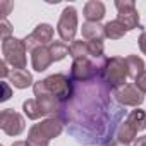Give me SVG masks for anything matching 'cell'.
Masks as SVG:
<instances>
[{
    "label": "cell",
    "mask_w": 146,
    "mask_h": 146,
    "mask_svg": "<svg viewBox=\"0 0 146 146\" xmlns=\"http://www.w3.org/2000/svg\"><path fill=\"white\" fill-rule=\"evenodd\" d=\"M100 78L113 91L117 88L124 86L125 81H127V78H129V69H127L125 58H122V57L105 58L103 64H102V74H100Z\"/></svg>",
    "instance_id": "1"
},
{
    "label": "cell",
    "mask_w": 146,
    "mask_h": 146,
    "mask_svg": "<svg viewBox=\"0 0 146 146\" xmlns=\"http://www.w3.org/2000/svg\"><path fill=\"white\" fill-rule=\"evenodd\" d=\"M2 53H4V60L12 67V69H26L28 58V48L24 45V40L19 38H7L2 41Z\"/></svg>",
    "instance_id": "2"
},
{
    "label": "cell",
    "mask_w": 146,
    "mask_h": 146,
    "mask_svg": "<svg viewBox=\"0 0 146 146\" xmlns=\"http://www.w3.org/2000/svg\"><path fill=\"white\" fill-rule=\"evenodd\" d=\"M46 90L60 102V103H65L69 102L72 96H74V84H72V79L70 76H65V74H52L48 78L43 79Z\"/></svg>",
    "instance_id": "3"
},
{
    "label": "cell",
    "mask_w": 146,
    "mask_h": 146,
    "mask_svg": "<svg viewBox=\"0 0 146 146\" xmlns=\"http://www.w3.org/2000/svg\"><path fill=\"white\" fill-rule=\"evenodd\" d=\"M102 74V65H96L91 58H78L72 60L70 65V79L78 83H88L95 78H100Z\"/></svg>",
    "instance_id": "4"
},
{
    "label": "cell",
    "mask_w": 146,
    "mask_h": 146,
    "mask_svg": "<svg viewBox=\"0 0 146 146\" xmlns=\"http://www.w3.org/2000/svg\"><path fill=\"white\" fill-rule=\"evenodd\" d=\"M33 91H35L36 102H38V105H40V108L45 115H48V117H58L60 115L62 103L46 90L43 81H36L33 84Z\"/></svg>",
    "instance_id": "5"
},
{
    "label": "cell",
    "mask_w": 146,
    "mask_h": 146,
    "mask_svg": "<svg viewBox=\"0 0 146 146\" xmlns=\"http://www.w3.org/2000/svg\"><path fill=\"white\" fill-rule=\"evenodd\" d=\"M57 33L62 41H74L78 33V11L74 5H67L57 23Z\"/></svg>",
    "instance_id": "6"
},
{
    "label": "cell",
    "mask_w": 146,
    "mask_h": 146,
    "mask_svg": "<svg viewBox=\"0 0 146 146\" xmlns=\"http://www.w3.org/2000/svg\"><path fill=\"white\" fill-rule=\"evenodd\" d=\"M115 7H117V21L125 28V31H132L136 28L143 29L139 24V14L136 9L134 0H115Z\"/></svg>",
    "instance_id": "7"
},
{
    "label": "cell",
    "mask_w": 146,
    "mask_h": 146,
    "mask_svg": "<svg viewBox=\"0 0 146 146\" xmlns=\"http://www.w3.org/2000/svg\"><path fill=\"white\" fill-rule=\"evenodd\" d=\"M0 127L7 136H19L24 127V117L19 112H14V108H5L0 112Z\"/></svg>",
    "instance_id": "8"
},
{
    "label": "cell",
    "mask_w": 146,
    "mask_h": 146,
    "mask_svg": "<svg viewBox=\"0 0 146 146\" xmlns=\"http://www.w3.org/2000/svg\"><path fill=\"white\" fill-rule=\"evenodd\" d=\"M53 40V28L46 23L38 24L31 35H28L24 38V45L28 48V52H33L38 46H48Z\"/></svg>",
    "instance_id": "9"
},
{
    "label": "cell",
    "mask_w": 146,
    "mask_h": 146,
    "mask_svg": "<svg viewBox=\"0 0 146 146\" xmlns=\"http://www.w3.org/2000/svg\"><path fill=\"white\" fill-rule=\"evenodd\" d=\"M113 96L115 100L124 105V107H139L143 102H144V93L134 84V83H125L124 86L117 88L113 91Z\"/></svg>",
    "instance_id": "10"
},
{
    "label": "cell",
    "mask_w": 146,
    "mask_h": 146,
    "mask_svg": "<svg viewBox=\"0 0 146 146\" xmlns=\"http://www.w3.org/2000/svg\"><path fill=\"white\" fill-rule=\"evenodd\" d=\"M52 64H53V58H52L48 46H38L31 52V65L36 72L46 70Z\"/></svg>",
    "instance_id": "11"
},
{
    "label": "cell",
    "mask_w": 146,
    "mask_h": 146,
    "mask_svg": "<svg viewBox=\"0 0 146 146\" xmlns=\"http://www.w3.org/2000/svg\"><path fill=\"white\" fill-rule=\"evenodd\" d=\"M36 127L40 129V132L46 137V139H53V137H58L64 131V122L60 117H48L41 122L36 124Z\"/></svg>",
    "instance_id": "12"
},
{
    "label": "cell",
    "mask_w": 146,
    "mask_h": 146,
    "mask_svg": "<svg viewBox=\"0 0 146 146\" xmlns=\"http://www.w3.org/2000/svg\"><path fill=\"white\" fill-rule=\"evenodd\" d=\"M105 12H107L105 4L100 2V0H90V2H86L84 11H83L88 23H100L105 17Z\"/></svg>",
    "instance_id": "13"
},
{
    "label": "cell",
    "mask_w": 146,
    "mask_h": 146,
    "mask_svg": "<svg viewBox=\"0 0 146 146\" xmlns=\"http://www.w3.org/2000/svg\"><path fill=\"white\" fill-rule=\"evenodd\" d=\"M9 81L17 90H26L33 84V74L26 69H12L9 74Z\"/></svg>",
    "instance_id": "14"
},
{
    "label": "cell",
    "mask_w": 146,
    "mask_h": 146,
    "mask_svg": "<svg viewBox=\"0 0 146 146\" xmlns=\"http://www.w3.org/2000/svg\"><path fill=\"white\" fill-rule=\"evenodd\" d=\"M83 38L86 41H103L105 40V28L100 23H84L81 28Z\"/></svg>",
    "instance_id": "15"
},
{
    "label": "cell",
    "mask_w": 146,
    "mask_h": 146,
    "mask_svg": "<svg viewBox=\"0 0 146 146\" xmlns=\"http://www.w3.org/2000/svg\"><path fill=\"white\" fill-rule=\"evenodd\" d=\"M136 136H137V131L127 122V120H124L120 125H119V129H117V141L120 143V144H131V143H134L136 141Z\"/></svg>",
    "instance_id": "16"
},
{
    "label": "cell",
    "mask_w": 146,
    "mask_h": 146,
    "mask_svg": "<svg viewBox=\"0 0 146 146\" xmlns=\"http://www.w3.org/2000/svg\"><path fill=\"white\" fill-rule=\"evenodd\" d=\"M103 28H105V38H108V40H120V38H124L125 36V28L117 21V19H113V21H108L107 24H103Z\"/></svg>",
    "instance_id": "17"
},
{
    "label": "cell",
    "mask_w": 146,
    "mask_h": 146,
    "mask_svg": "<svg viewBox=\"0 0 146 146\" xmlns=\"http://www.w3.org/2000/svg\"><path fill=\"white\" fill-rule=\"evenodd\" d=\"M69 55L72 57V60L78 58H90V50H88V41L83 40H74L69 46Z\"/></svg>",
    "instance_id": "18"
},
{
    "label": "cell",
    "mask_w": 146,
    "mask_h": 146,
    "mask_svg": "<svg viewBox=\"0 0 146 146\" xmlns=\"http://www.w3.org/2000/svg\"><path fill=\"white\" fill-rule=\"evenodd\" d=\"M125 64H127V69H129V78L136 79L141 72H144V60L137 55H129L125 57Z\"/></svg>",
    "instance_id": "19"
},
{
    "label": "cell",
    "mask_w": 146,
    "mask_h": 146,
    "mask_svg": "<svg viewBox=\"0 0 146 146\" xmlns=\"http://www.w3.org/2000/svg\"><path fill=\"white\" fill-rule=\"evenodd\" d=\"M137 132H141V131H144L146 129V112L144 110H141V108H136V110H132L129 115H127V119H125Z\"/></svg>",
    "instance_id": "20"
},
{
    "label": "cell",
    "mask_w": 146,
    "mask_h": 146,
    "mask_svg": "<svg viewBox=\"0 0 146 146\" xmlns=\"http://www.w3.org/2000/svg\"><path fill=\"white\" fill-rule=\"evenodd\" d=\"M23 112H24V115H26L28 119H31V120H38V119H41V117L45 115V113L41 112V108H40L36 98L26 100V102L23 103Z\"/></svg>",
    "instance_id": "21"
},
{
    "label": "cell",
    "mask_w": 146,
    "mask_h": 146,
    "mask_svg": "<svg viewBox=\"0 0 146 146\" xmlns=\"http://www.w3.org/2000/svg\"><path fill=\"white\" fill-rule=\"evenodd\" d=\"M26 143H28L29 146H50V139H46V137L40 132V129L36 127V124L31 125V129H29V132H28Z\"/></svg>",
    "instance_id": "22"
},
{
    "label": "cell",
    "mask_w": 146,
    "mask_h": 146,
    "mask_svg": "<svg viewBox=\"0 0 146 146\" xmlns=\"http://www.w3.org/2000/svg\"><path fill=\"white\" fill-rule=\"evenodd\" d=\"M48 50H50V53H52L53 62L64 60V58L69 55V46H67L64 41H52V43L48 45Z\"/></svg>",
    "instance_id": "23"
},
{
    "label": "cell",
    "mask_w": 146,
    "mask_h": 146,
    "mask_svg": "<svg viewBox=\"0 0 146 146\" xmlns=\"http://www.w3.org/2000/svg\"><path fill=\"white\" fill-rule=\"evenodd\" d=\"M88 50H90V57H93L95 60L96 58H105L103 57V52H105V46H103V41H88Z\"/></svg>",
    "instance_id": "24"
},
{
    "label": "cell",
    "mask_w": 146,
    "mask_h": 146,
    "mask_svg": "<svg viewBox=\"0 0 146 146\" xmlns=\"http://www.w3.org/2000/svg\"><path fill=\"white\" fill-rule=\"evenodd\" d=\"M0 31H2V41L12 36V35H11V33H12V28H11V23H9L7 19H2V24H0Z\"/></svg>",
    "instance_id": "25"
},
{
    "label": "cell",
    "mask_w": 146,
    "mask_h": 146,
    "mask_svg": "<svg viewBox=\"0 0 146 146\" xmlns=\"http://www.w3.org/2000/svg\"><path fill=\"white\" fill-rule=\"evenodd\" d=\"M134 84H136L143 93H146V70H144V72H141V74L134 79Z\"/></svg>",
    "instance_id": "26"
},
{
    "label": "cell",
    "mask_w": 146,
    "mask_h": 146,
    "mask_svg": "<svg viewBox=\"0 0 146 146\" xmlns=\"http://www.w3.org/2000/svg\"><path fill=\"white\" fill-rule=\"evenodd\" d=\"M0 7H2V19H7V14L14 7V4L12 2H0Z\"/></svg>",
    "instance_id": "27"
},
{
    "label": "cell",
    "mask_w": 146,
    "mask_h": 146,
    "mask_svg": "<svg viewBox=\"0 0 146 146\" xmlns=\"http://www.w3.org/2000/svg\"><path fill=\"white\" fill-rule=\"evenodd\" d=\"M9 74H11V70L7 69V62L2 60V62H0V76H2V78H9Z\"/></svg>",
    "instance_id": "28"
},
{
    "label": "cell",
    "mask_w": 146,
    "mask_h": 146,
    "mask_svg": "<svg viewBox=\"0 0 146 146\" xmlns=\"http://www.w3.org/2000/svg\"><path fill=\"white\" fill-rule=\"evenodd\" d=\"M2 88H4V95H2V102H7L9 98H11V86L7 84V83H2Z\"/></svg>",
    "instance_id": "29"
},
{
    "label": "cell",
    "mask_w": 146,
    "mask_h": 146,
    "mask_svg": "<svg viewBox=\"0 0 146 146\" xmlns=\"http://www.w3.org/2000/svg\"><path fill=\"white\" fill-rule=\"evenodd\" d=\"M139 48H141V52L143 53H146V31H143L141 33V36H139Z\"/></svg>",
    "instance_id": "30"
},
{
    "label": "cell",
    "mask_w": 146,
    "mask_h": 146,
    "mask_svg": "<svg viewBox=\"0 0 146 146\" xmlns=\"http://www.w3.org/2000/svg\"><path fill=\"white\" fill-rule=\"evenodd\" d=\"M132 146H146V136H139V137H136V141L132 143Z\"/></svg>",
    "instance_id": "31"
},
{
    "label": "cell",
    "mask_w": 146,
    "mask_h": 146,
    "mask_svg": "<svg viewBox=\"0 0 146 146\" xmlns=\"http://www.w3.org/2000/svg\"><path fill=\"white\" fill-rule=\"evenodd\" d=\"M12 146H29V144H28L26 141H14Z\"/></svg>",
    "instance_id": "32"
},
{
    "label": "cell",
    "mask_w": 146,
    "mask_h": 146,
    "mask_svg": "<svg viewBox=\"0 0 146 146\" xmlns=\"http://www.w3.org/2000/svg\"><path fill=\"white\" fill-rule=\"evenodd\" d=\"M108 146H124V144H120V143H119V141H115V143H110V144H108Z\"/></svg>",
    "instance_id": "33"
},
{
    "label": "cell",
    "mask_w": 146,
    "mask_h": 146,
    "mask_svg": "<svg viewBox=\"0 0 146 146\" xmlns=\"http://www.w3.org/2000/svg\"><path fill=\"white\" fill-rule=\"evenodd\" d=\"M144 55H146V53H144Z\"/></svg>",
    "instance_id": "34"
}]
</instances>
